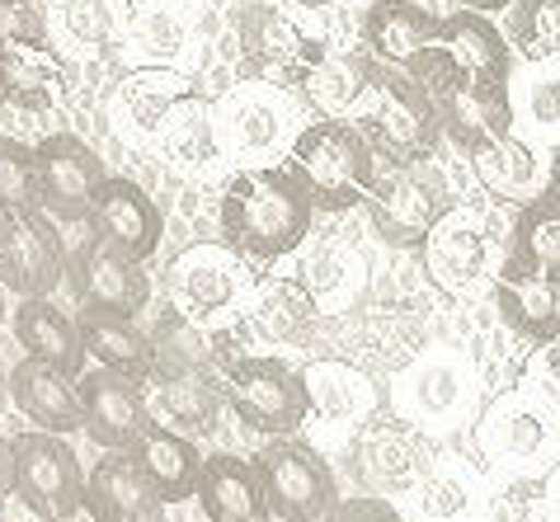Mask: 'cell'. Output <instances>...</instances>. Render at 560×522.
Segmentation results:
<instances>
[{"instance_id": "6da1fadb", "label": "cell", "mask_w": 560, "mask_h": 522, "mask_svg": "<svg viewBox=\"0 0 560 522\" xmlns=\"http://www.w3.org/2000/svg\"><path fill=\"white\" fill-rule=\"evenodd\" d=\"M311 217L316 203L292 165H241L222 193V240L250 264L292 254L311 236Z\"/></svg>"}, {"instance_id": "7a4b0ae2", "label": "cell", "mask_w": 560, "mask_h": 522, "mask_svg": "<svg viewBox=\"0 0 560 522\" xmlns=\"http://www.w3.org/2000/svg\"><path fill=\"white\" fill-rule=\"evenodd\" d=\"M476 448L500 475L541 481L560 466V401L541 381L500 391L476 419Z\"/></svg>"}, {"instance_id": "3957f363", "label": "cell", "mask_w": 560, "mask_h": 522, "mask_svg": "<svg viewBox=\"0 0 560 522\" xmlns=\"http://www.w3.org/2000/svg\"><path fill=\"white\" fill-rule=\"evenodd\" d=\"M217 109V137H222V156L241 165H273L288 156L298 132L306 128L298 99L278 81H255L245 75L236 90H226Z\"/></svg>"}, {"instance_id": "277c9868", "label": "cell", "mask_w": 560, "mask_h": 522, "mask_svg": "<svg viewBox=\"0 0 560 522\" xmlns=\"http://www.w3.org/2000/svg\"><path fill=\"white\" fill-rule=\"evenodd\" d=\"M250 292H255L250 259L226 240H198L165 269V301L203 330H217L226 320L245 316Z\"/></svg>"}, {"instance_id": "5b68a950", "label": "cell", "mask_w": 560, "mask_h": 522, "mask_svg": "<svg viewBox=\"0 0 560 522\" xmlns=\"http://www.w3.org/2000/svg\"><path fill=\"white\" fill-rule=\"evenodd\" d=\"M288 165L306 183L316 207H353L368 198V175H372V142L358 122L345 118H316L298 132L288 151Z\"/></svg>"}, {"instance_id": "8992f818", "label": "cell", "mask_w": 560, "mask_h": 522, "mask_svg": "<svg viewBox=\"0 0 560 522\" xmlns=\"http://www.w3.org/2000/svg\"><path fill=\"white\" fill-rule=\"evenodd\" d=\"M368 212L382 240L419 245L429 226L443 217V179L433 170V156L406 161L386 146H372V175H368Z\"/></svg>"}, {"instance_id": "52a82bcc", "label": "cell", "mask_w": 560, "mask_h": 522, "mask_svg": "<svg viewBox=\"0 0 560 522\" xmlns=\"http://www.w3.org/2000/svg\"><path fill=\"white\" fill-rule=\"evenodd\" d=\"M358 128L368 132L372 146H386L406 161H424L443 142V118H439V104L429 99V90L410 71L386 67V61H377L368 109L358 118Z\"/></svg>"}, {"instance_id": "ba28073f", "label": "cell", "mask_w": 560, "mask_h": 522, "mask_svg": "<svg viewBox=\"0 0 560 522\" xmlns=\"http://www.w3.org/2000/svg\"><path fill=\"white\" fill-rule=\"evenodd\" d=\"M476 401V367L457 348H429L419 353L410 367H400L392 391H386V410L415 428H453Z\"/></svg>"}, {"instance_id": "9c48e42d", "label": "cell", "mask_w": 560, "mask_h": 522, "mask_svg": "<svg viewBox=\"0 0 560 522\" xmlns=\"http://www.w3.org/2000/svg\"><path fill=\"white\" fill-rule=\"evenodd\" d=\"M222 391H226L231 414L245 428L269 434V438L298 434L311 414L306 381L283 358H231V367L222 372Z\"/></svg>"}, {"instance_id": "30bf717a", "label": "cell", "mask_w": 560, "mask_h": 522, "mask_svg": "<svg viewBox=\"0 0 560 522\" xmlns=\"http://www.w3.org/2000/svg\"><path fill=\"white\" fill-rule=\"evenodd\" d=\"M255 471L264 485L273 518L283 522H325L339 503L335 475L325 466V456L298 438H273L269 448L255 452Z\"/></svg>"}, {"instance_id": "8fae6325", "label": "cell", "mask_w": 560, "mask_h": 522, "mask_svg": "<svg viewBox=\"0 0 560 522\" xmlns=\"http://www.w3.org/2000/svg\"><path fill=\"white\" fill-rule=\"evenodd\" d=\"M236 52L241 71L255 81H278L288 90H302L306 71L325 57V43L306 38L283 10L273 5H245L236 14Z\"/></svg>"}, {"instance_id": "7c38bea8", "label": "cell", "mask_w": 560, "mask_h": 522, "mask_svg": "<svg viewBox=\"0 0 560 522\" xmlns=\"http://www.w3.org/2000/svg\"><path fill=\"white\" fill-rule=\"evenodd\" d=\"M67 278V250L38 203L0 212V283L14 297H48Z\"/></svg>"}, {"instance_id": "4fadbf2b", "label": "cell", "mask_w": 560, "mask_h": 522, "mask_svg": "<svg viewBox=\"0 0 560 522\" xmlns=\"http://www.w3.org/2000/svg\"><path fill=\"white\" fill-rule=\"evenodd\" d=\"M353 456H358V475H363L372 489H382V495H415V485L424 481L433 466L424 428H415L410 419H400V414L386 405L358 428Z\"/></svg>"}, {"instance_id": "5bb4252c", "label": "cell", "mask_w": 560, "mask_h": 522, "mask_svg": "<svg viewBox=\"0 0 560 522\" xmlns=\"http://www.w3.org/2000/svg\"><path fill=\"white\" fill-rule=\"evenodd\" d=\"M10 442H14V495L24 499L28 513L48 522L85 495V475L67 434L34 428V434H14Z\"/></svg>"}, {"instance_id": "9a60e30c", "label": "cell", "mask_w": 560, "mask_h": 522, "mask_svg": "<svg viewBox=\"0 0 560 522\" xmlns=\"http://www.w3.org/2000/svg\"><path fill=\"white\" fill-rule=\"evenodd\" d=\"M424 250V269L447 297H471L490 278V226L480 222L476 207H443V217L429 226V236L419 240Z\"/></svg>"}, {"instance_id": "2e32d148", "label": "cell", "mask_w": 560, "mask_h": 522, "mask_svg": "<svg viewBox=\"0 0 560 522\" xmlns=\"http://www.w3.org/2000/svg\"><path fill=\"white\" fill-rule=\"evenodd\" d=\"M67 283L81 311H122L137 316L151 301V278L137 259H128L104 236H90L67 264Z\"/></svg>"}, {"instance_id": "e0dca14e", "label": "cell", "mask_w": 560, "mask_h": 522, "mask_svg": "<svg viewBox=\"0 0 560 522\" xmlns=\"http://www.w3.org/2000/svg\"><path fill=\"white\" fill-rule=\"evenodd\" d=\"M85 410V434L100 442L104 452H132V442L151 428V410L142 395V381L114 367H95V372L75 377Z\"/></svg>"}, {"instance_id": "ac0fdd59", "label": "cell", "mask_w": 560, "mask_h": 522, "mask_svg": "<svg viewBox=\"0 0 560 522\" xmlns=\"http://www.w3.org/2000/svg\"><path fill=\"white\" fill-rule=\"evenodd\" d=\"M104 183V161L75 132H52L38 142V207L61 222L90 217L95 189Z\"/></svg>"}, {"instance_id": "d6986e66", "label": "cell", "mask_w": 560, "mask_h": 522, "mask_svg": "<svg viewBox=\"0 0 560 522\" xmlns=\"http://www.w3.org/2000/svg\"><path fill=\"white\" fill-rule=\"evenodd\" d=\"M302 381H306V401H311L306 419L316 424L320 434L358 438V428L386 405V395L372 387L358 367L339 363V358H316L311 367H302Z\"/></svg>"}, {"instance_id": "ffe728a7", "label": "cell", "mask_w": 560, "mask_h": 522, "mask_svg": "<svg viewBox=\"0 0 560 522\" xmlns=\"http://www.w3.org/2000/svg\"><path fill=\"white\" fill-rule=\"evenodd\" d=\"M90 232L104 236L108 245H118L128 259L147 264V259L161 250V207L147 198L142 183L122 179V175H104V183L95 189V203H90Z\"/></svg>"}, {"instance_id": "44dd1931", "label": "cell", "mask_w": 560, "mask_h": 522, "mask_svg": "<svg viewBox=\"0 0 560 522\" xmlns=\"http://www.w3.org/2000/svg\"><path fill=\"white\" fill-rule=\"evenodd\" d=\"M142 395H147L151 424L175 428V434L194 438V442L217 434L222 405H226L222 381H212L203 372H151L142 381Z\"/></svg>"}, {"instance_id": "7402d4cb", "label": "cell", "mask_w": 560, "mask_h": 522, "mask_svg": "<svg viewBox=\"0 0 560 522\" xmlns=\"http://www.w3.org/2000/svg\"><path fill=\"white\" fill-rule=\"evenodd\" d=\"M494 301H500V316L523 340H533V344L560 340V278H551V273L527 269L518 259H500Z\"/></svg>"}, {"instance_id": "603a6c76", "label": "cell", "mask_w": 560, "mask_h": 522, "mask_svg": "<svg viewBox=\"0 0 560 522\" xmlns=\"http://www.w3.org/2000/svg\"><path fill=\"white\" fill-rule=\"evenodd\" d=\"M10 401L20 405V414L28 424L48 428V434H75V428H85L75 377L61 372V367H52V363L34 358V353L10 367Z\"/></svg>"}, {"instance_id": "cb8c5ba5", "label": "cell", "mask_w": 560, "mask_h": 522, "mask_svg": "<svg viewBox=\"0 0 560 522\" xmlns=\"http://www.w3.org/2000/svg\"><path fill=\"white\" fill-rule=\"evenodd\" d=\"M439 118H443V137L453 146H462L466 156L500 137L513 132V104H509V90H494V85H480L462 71V81H453L439 95Z\"/></svg>"}, {"instance_id": "d4e9b609", "label": "cell", "mask_w": 560, "mask_h": 522, "mask_svg": "<svg viewBox=\"0 0 560 522\" xmlns=\"http://www.w3.org/2000/svg\"><path fill=\"white\" fill-rule=\"evenodd\" d=\"M443 34V20L424 0H372L363 14V48L406 71L415 57H424Z\"/></svg>"}, {"instance_id": "484cf974", "label": "cell", "mask_w": 560, "mask_h": 522, "mask_svg": "<svg viewBox=\"0 0 560 522\" xmlns=\"http://www.w3.org/2000/svg\"><path fill=\"white\" fill-rule=\"evenodd\" d=\"M194 499L208 522H273L255 462H241V456H226V452L203 456V475H198Z\"/></svg>"}, {"instance_id": "4316f807", "label": "cell", "mask_w": 560, "mask_h": 522, "mask_svg": "<svg viewBox=\"0 0 560 522\" xmlns=\"http://www.w3.org/2000/svg\"><path fill=\"white\" fill-rule=\"evenodd\" d=\"M439 43L453 52V61H457L466 75H471V81L494 85V90H509L513 43H509V34H500V24H494L486 10H453L443 20Z\"/></svg>"}, {"instance_id": "83f0119b", "label": "cell", "mask_w": 560, "mask_h": 522, "mask_svg": "<svg viewBox=\"0 0 560 522\" xmlns=\"http://www.w3.org/2000/svg\"><path fill=\"white\" fill-rule=\"evenodd\" d=\"M471 165H476V179L486 183L500 203H533L551 183V156L541 146L523 142L518 132L471 151Z\"/></svg>"}, {"instance_id": "f1b7e54d", "label": "cell", "mask_w": 560, "mask_h": 522, "mask_svg": "<svg viewBox=\"0 0 560 522\" xmlns=\"http://www.w3.org/2000/svg\"><path fill=\"white\" fill-rule=\"evenodd\" d=\"M48 43H67L81 57H100L128 38L132 0H48Z\"/></svg>"}, {"instance_id": "f546056e", "label": "cell", "mask_w": 560, "mask_h": 522, "mask_svg": "<svg viewBox=\"0 0 560 522\" xmlns=\"http://www.w3.org/2000/svg\"><path fill=\"white\" fill-rule=\"evenodd\" d=\"M513 132L541 151H560V57L527 61L518 75H509Z\"/></svg>"}, {"instance_id": "4dcf8cb0", "label": "cell", "mask_w": 560, "mask_h": 522, "mask_svg": "<svg viewBox=\"0 0 560 522\" xmlns=\"http://www.w3.org/2000/svg\"><path fill=\"white\" fill-rule=\"evenodd\" d=\"M184 95H194V85L184 81L179 71H165V67H137V71H128L118 81V90H114V122H118V132L151 137V142H155L165 114L175 109Z\"/></svg>"}, {"instance_id": "1f68e13d", "label": "cell", "mask_w": 560, "mask_h": 522, "mask_svg": "<svg viewBox=\"0 0 560 522\" xmlns=\"http://www.w3.org/2000/svg\"><path fill=\"white\" fill-rule=\"evenodd\" d=\"M90 499L104 509L108 522H161V489L147 481L132 452H104V462L90 471Z\"/></svg>"}, {"instance_id": "d6a6232c", "label": "cell", "mask_w": 560, "mask_h": 522, "mask_svg": "<svg viewBox=\"0 0 560 522\" xmlns=\"http://www.w3.org/2000/svg\"><path fill=\"white\" fill-rule=\"evenodd\" d=\"M316 316H320V306H316V297H311V287L298 283V278H264V283H255L250 301H245L250 330L269 344L306 340L311 325H316Z\"/></svg>"}, {"instance_id": "836d02e7", "label": "cell", "mask_w": 560, "mask_h": 522, "mask_svg": "<svg viewBox=\"0 0 560 522\" xmlns=\"http://www.w3.org/2000/svg\"><path fill=\"white\" fill-rule=\"evenodd\" d=\"M14 340H20L24 353L61 367V372H71V377L85 372L81 325H75L67 311H57L48 297H24V306L14 311Z\"/></svg>"}, {"instance_id": "e575fe53", "label": "cell", "mask_w": 560, "mask_h": 522, "mask_svg": "<svg viewBox=\"0 0 560 522\" xmlns=\"http://www.w3.org/2000/svg\"><path fill=\"white\" fill-rule=\"evenodd\" d=\"M132 456L137 466L147 471V481L161 489L165 503H184L198 495V475H203V456H198L194 438L175 434V428H161L151 424L142 438L132 442Z\"/></svg>"}, {"instance_id": "d590c367", "label": "cell", "mask_w": 560, "mask_h": 522, "mask_svg": "<svg viewBox=\"0 0 560 522\" xmlns=\"http://www.w3.org/2000/svg\"><path fill=\"white\" fill-rule=\"evenodd\" d=\"M372 75H377V57L372 52H330L306 71L302 95L320 118H349L358 104L368 99Z\"/></svg>"}, {"instance_id": "8d00e7d4", "label": "cell", "mask_w": 560, "mask_h": 522, "mask_svg": "<svg viewBox=\"0 0 560 522\" xmlns=\"http://www.w3.org/2000/svg\"><path fill=\"white\" fill-rule=\"evenodd\" d=\"M155 146L165 151L170 165L179 170H208V165L222 161V137H217V109L198 95H184L175 109L165 114L161 132H155Z\"/></svg>"}, {"instance_id": "74e56055", "label": "cell", "mask_w": 560, "mask_h": 522, "mask_svg": "<svg viewBox=\"0 0 560 522\" xmlns=\"http://www.w3.org/2000/svg\"><path fill=\"white\" fill-rule=\"evenodd\" d=\"M81 340L85 353L95 358L100 367H114V372H128L137 381H147L155 372V348H151V334L137 330L132 316L122 311H81Z\"/></svg>"}, {"instance_id": "f35d334b", "label": "cell", "mask_w": 560, "mask_h": 522, "mask_svg": "<svg viewBox=\"0 0 560 522\" xmlns=\"http://www.w3.org/2000/svg\"><path fill=\"white\" fill-rule=\"evenodd\" d=\"M151 348H155V372H203L217 377V367L226 372V348L212 330L194 325L189 316H179L175 306L155 316L151 325Z\"/></svg>"}, {"instance_id": "ab89813d", "label": "cell", "mask_w": 560, "mask_h": 522, "mask_svg": "<svg viewBox=\"0 0 560 522\" xmlns=\"http://www.w3.org/2000/svg\"><path fill=\"white\" fill-rule=\"evenodd\" d=\"M0 61H5L10 104H20L24 114L52 109L61 85H67V71H61V57L52 52V43H5Z\"/></svg>"}, {"instance_id": "60d3db41", "label": "cell", "mask_w": 560, "mask_h": 522, "mask_svg": "<svg viewBox=\"0 0 560 522\" xmlns=\"http://www.w3.org/2000/svg\"><path fill=\"white\" fill-rule=\"evenodd\" d=\"M504 259H518L527 269H541L551 278H560V189L556 183H547L533 203L518 207Z\"/></svg>"}, {"instance_id": "b9f144b4", "label": "cell", "mask_w": 560, "mask_h": 522, "mask_svg": "<svg viewBox=\"0 0 560 522\" xmlns=\"http://www.w3.org/2000/svg\"><path fill=\"white\" fill-rule=\"evenodd\" d=\"M302 283L311 287L320 311H349V306L363 297L368 287V264L358 250H345V245H330V250H316L302 269Z\"/></svg>"}, {"instance_id": "7bdbcfd3", "label": "cell", "mask_w": 560, "mask_h": 522, "mask_svg": "<svg viewBox=\"0 0 560 522\" xmlns=\"http://www.w3.org/2000/svg\"><path fill=\"white\" fill-rule=\"evenodd\" d=\"M509 43L527 61L560 57V0H513L509 5Z\"/></svg>"}, {"instance_id": "ee69618b", "label": "cell", "mask_w": 560, "mask_h": 522, "mask_svg": "<svg viewBox=\"0 0 560 522\" xmlns=\"http://www.w3.org/2000/svg\"><path fill=\"white\" fill-rule=\"evenodd\" d=\"M128 43L161 67V61H175L179 48L189 43V20H184L170 0H155V5H147V10H132Z\"/></svg>"}, {"instance_id": "f6af8a7d", "label": "cell", "mask_w": 560, "mask_h": 522, "mask_svg": "<svg viewBox=\"0 0 560 522\" xmlns=\"http://www.w3.org/2000/svg\"><path fill=\"white\" fill-rule=\"evenodd\" d=\"M38 203V146L0 137V212Z\"/></svg>"}, {"instance_id": "bcb514c9", "label": "cell", "mask_w": 560, "mask_h": 522, "mask_svg": "<svg viewBox=\"0 0 560 522\" xmlns=\"http://www.w3.org/2000/svg\"><path fill=\"white\" fill-rule=\"evenodd\" d=\"M486 522H547V513H541V481L504 475L500 489L486 499Z\"/></svg>"}, {"instance_id": "7dc6e473", "label": "cell", "mask_w": 560, "mask_h": 522, "mask_svg": "<svg viewBox=\"0 0 560 522\" xmlns=\"http://www.w3.org/2000/svg\"><path fill=\"white\" fill-rule=\"evenodd\" d=\"M466 499H471V485H466L462 475H447V471H433V466H429L424 481L415 485L419 513H424V518H439V522L462 518V513H466Z\"/></svg>"}, {"instance_id": "c3c4849f", "label": "cell", "mask_w": 560, "mask_h": 522, "mask_svg": "<svg viewBox=\"0 0 560 522\" xmlns=\"http://www.w3.org/2000/svg\"><path fill=\"white\" fill-rule=\"evenodd\" d=\"M5 43H48V10L38 0H0V48Z\"/></svg>"}, {"instance_id": "681fc988", "label": "cell", "mask_w": 560, "mask_h": 522, "mask_svg": "<svg viewBox=\"0 0 560 522\" xmlns=\"http://www.w3.org/2000/svg\"><path fill=\"white\" fill-rule=\"evenodd\" d=\"M325 522H406V518H400L396 503H386V499H339L335 513Z\"/></svg>"}, {"instance_id": "f907efd6", "label": "cell", "mask_w": 560, "mask_h": 522, "mask_svg": "<svg viewBox=\"0 0 560 522\" xmlns=\"http://www.w3.org/2000/svg\"><path fill=\"white\" fill-rule=\"evenodd\" d=\"M48 522H108V518H104V509H100L95 499H90V489H85V495L75 499L71 509H61V513H57V518H48Z\"/></svg>"}, {"instance_id": "816d5d0a", "label": "cell", "mask_w": 560, "mask_h": 522, "mask_svg": "<svg viewBox=\"0 0 560 522\" xmlns=\"http://www.w3.org/2000/svg\"><path fill=\"white\" fill-rule=\"evenodd\" d=\"M541 513L547 522H560V466L541 475Z\"/></svg>"}, {"instance_id": "f5cc1de1", "label": "cell", "mask_w": 560, "mask_h": 522, "mask_svg": "<svg viewBox=\"0 0 560 522\" xmlns=\"http://www.w3.org/2000/svg\"><path fill=\"white\" fill-rule=\"evenodd\" d=\"M14 489V442L0 438V499Z\"/></svg>"}, {"instance_id": "db71d44e", "label": "cell", "mask_w": 560, "mask_h": 522, "mask_svg": "<svg viewBox=\"0 0 560 522\" xmlns=\"http://www.w3.org/2000/svg\"><path fill=\"white\" fill-rule=\"evenodd\" d=\"M471 10H486V14H500V10H509L513 0H466Z\"/></svg>"}, {"instance_id": "11a10c76", "label": "cell", "mask_w": 560, "mask_h": 522, "mask_svg": "<svg viewBox=\"0 0 560 522\" xmlns=\"http://www.w3.org/2000/svg\"><path fill=\"white\" fill-rule=\"evenodd\" d=\"M10 104V81H5V61H0V109Z\"/></svg>"}, {"instance_id": "9f6ffc18", "label": "cell", "mask_w": 560, "mask_h": 522, "mask_svg": "<svg viewBox=\"0 0 560 522\" xmlns=\"http://www.w3.org/2000/svg\"><path fill=\"white\" fill-rule=\"evenodd\" d=\"M292 5H302V10H325V5H335V0H292Z\"/></svg>"}, {"instance_id": "6f0895ef", "label": "cell", "mask_w": 560, "mask_h": 522, "mask_svg": "<svg viewBox=\"0 0 560 522\" xmlns=\"http://www.w3.org/2000/svg\"><path fill=\"white\" fill-rule=\"evenodd\" d=\"M551 183L560 189V151H551Z\"/></svg>"}, {"instance_id": "680465c9", "label": "cell", "mask_w": 560, "mask_h": 522, "mask_svg": "<svg viewBox=\"0 0 560 522\" xmlns=\"http://www.w3.org/2000/svg\"><path fill=\"white\" fill-rule=\"evenodd\" d=\"M0 320H5V283H0Z\"/></svg>"}, {"instance_id": "91938a15", "label": "cell", "mask_w": 560, "mask_h": 522, "mask_svg": "<svg viewBox=\"0 0 560 522\" xmlns=\"http://www.w3.org/2000/svg\"><path fill=\"white\" fill-rule=\"evenodd\" d=\"M5 387H10V381H5V377H0V410H5Z\"/></svg>"}]
</instances>
